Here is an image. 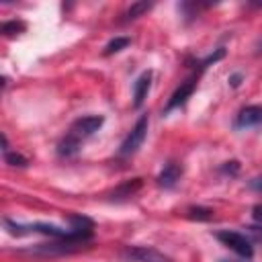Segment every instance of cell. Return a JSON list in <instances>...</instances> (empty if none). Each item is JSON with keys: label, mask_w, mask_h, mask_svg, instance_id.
Listing matches in <instances>:
<instances>
[{"label": "cell", "mask_w": 262, "mask_h": 262, "mask_svg": "<svg viewBox=\"0 0 262 262\" xmlns=\"http://www.w3.org/2000/svg\"><path fill=\"white\" fill-rule=\"evenodd\" d=\"M196 82H199V74H194V76H190L188 80H184L174 92H172V96H170V100L166 102V106H164V113L168 115L170 111H174V108H178V106H182L190 96H192V92H194V88H196Z\"/></svg>", "instance_id": "cell-6"}, {"label": "cell", "mask_w": 262, "mask_h": 262, "mask_svg": "<svg viewBox=\"0 0 262 262\" xmlns=\"http://www.w3.org/2000/svg\"><path fill=\"white\" fill-rule=\"evenodd\" d=\"M80 145H82V141L78 137H74L72 133H66L61 137V141L57 143V154L61 158H72V156H76L80 151Z\"/></svg>", "instance_id": "cell-11"}, {"label": "cell", "mask_w": 262, "mask_h": 262, "mask_svg": "<svg viewBox=\"0 0 262 262\" xmlns=\"http://www.w3.org/2000/svg\"><path fill=\"white\" fill-rule=\"evenodd\" d=\"M242 80H244V76H242L239 72H235V74H231V76L227 78V82H229V86H233V88H237V86L242 84Z\"/></svg>", "instance_id": "cell-19"}, {"label": "cell", "mask_w": 262, "mask_h": 262, "mask_svg": "<svg viewBox=\"0 0 262 262\" xmlns=\"http://www.w3.org/2000/svg\"><path fill=\"white\" fill-rule=\"evenodd\" d=\"M262 123V104H250L244 106L237 117H235V127L237 129H248V127H256Z\"/></svg>", "instance_id": "cell-8"}, {"label": "cell", "mask_w": 262, "mask_h": 262, "mask_svg": "<svg viewBox=\"0 0 262 262\" xmlns=\"http://www.w3.org/2000/svg\"><path fill=\"white\" fill-rule=\"evenodd\" d=\"M143 186V180L141 178H131V180H125L123 184H119L113 192H111V199L113 201H121V199H129L133 196L139 188Z\"/></svg>", "instance_id": "cell-10"}, {"label": "cell", "mask_w": 262, "mask_h": 262, "mask_svg": "<svg viewBox=\"0 0 262 262\" xmlns=\"http://www.w3.org/2000/svg\"><path fill=\"white\" fill-rule=\"evenodd\" d=\"M123 262H172V258L154 246H125L119 252Z\"/></svg>", "instance_id": "cell-2"}, {"label": "cell", "mask_w": 262, "mask_h": 262, "mask_svg": "<svg viewBox=\"0 0 262 262\" xmlns=\"http://www.w3.org/2000/svg\"><path fill=\"white\" fill-rule=\"evenodd\" d=\"M90 239L84 237H70V239H53L49 244H39L31 250H27V254H35V256H59V254H72L78 252L82 248H86Z\"/></svg>", "instance_id": "cell-1"}, {"label": "cell", "mask_w": 262, "mask_h": 262, "mask_svg": "<svg viewBox=\"0 0 262 262\" xmlns=\"http://www.w3.org/2000/svg\"><path fill=\"white\" fill-rule=\"evenodd\" d=\"M215 237H217L223 246H227L231 252H235L239 258H244V260H252V258H254L252 242H250L244 233H239V231H229V229H221V231L215 233Z\"/></svg>", "instance_id": "cell-4"}, {"label": "cell", "mask_w": 262, "mask_h": 262, "mask_svg": "<svg viewBox=\"0 0 262 262\" xmlns=\"http://www.w3.org/2000/svg\"><path fill=\"white\" fill-rule=\"evenodd\" d=\"M186 215L192 221H211L213 219V211L209 207H188Z\"/></svg>", "instance_id": "cell-14"}, {"label": "cell", "mask_w": 262, "mask_h": 262, "mask_svg": "<svg viewBox=\"0 0 262 262\" xmlns=\"http://www.w3.org/2000/svg\"><path fill=\"white\" fill-rule=\"evenodd\" d=\"M4 162L8 164V166H16V168H25V166H29V160L23 156V154H18V151H4Z\"/></svg>", "instance_id": "cell-16"}, {"label": "cell", "mask_w": 262, "mask_h": 262, "mask_svg": "<svg viewBox=\"0 0 262 262\" xmlns=\"http://www.w3.org/2000/svg\"><path fill=\"white\" fill-rule=\"evenodd\" d=\"M180 178H182V166L178 162H168L158 174V184L162 188H174Z\"/></svg>", "instance_id": "cell-9"}, {"label": "cell", "mask_w": 262, "mask_h": 262, "mask_svg": "<svg viewBox=\"0 0 262 262\" xmlns=\"http://www.w3.org/2000/svg\"><path fill=\"white\" fill-rule=\"evenodd\" d=\"M221 172H225V174H229V176H235V174L239 172V162H237V160L225 162V164L221 166Z\"/></svg>", "instance_id": "cell-17"}, {"label": "cell", "mask_w": 262, "mask_h": 262, "mask_svg": "<svg viewBox=\"0 0 262 262\" xmlns=\"http://www.w3.org/2000/svg\"><path fill=\"white\" fill-rule=\"evenodd\" d=\"M151 6H154V2H145V0L133 2V4L127 6V10L123 12V23H129V20H135V18L143 16L147 10H151Z\"/></svg>", "instance_id": "cell-12"}, {"label": "cell", "mask_w": 262, "mask_h": 262, "mask_svg": "<svg viewBox=\"0 0 262 262\" xmlns=\"http://www.w3.org/2000/svg\"><path fill=\"white\" fill-rule=\"evenodd\" d=\"M25 29H27V25L23 20H6V23H2V33L6 37L20 35V33H25Z\"/></svg>", "instance_id": "cell-15"}, {"label": "cell", "mask_w": 262, "mask_h": 262, "mask_svg": "<svg viewBox=\"0 0 262 262\" xmlns=\"http://www.w3.org/2000/svg\"><path fill=\"white\" fill-rule=\"evenodd\" d=\"M252 217H254V221H256V223H260V225H262V203H258V205H254V207H252Z\"/></svg>", "instance_id": "cell-18"}, {"label": "cell", "mask_w": 262, "mask_h": 262, "mask_svg": "<svg viewBox=\"0 0 262 262\" xmlns=\"http://www.w3.org/2000/svg\"><path fill=\"white\" fill-rule=\"evenodd\" d=\"M104 123V117L102 115H86V117H78L72 125H70V131L74 137H78L80 141H84L86 137L94 135Z\"/></svg>", "instance_id": "cell-5"}, {"label": "cell", "mask_w": 262, "mask_h": 262, "mask_svg": "<svg viewBox=\"0 0 262 262\" xmlns=\"http://www.w3.org/2000/svg\"><path fill=\"white\" fill-rule=\"evenodd\" d=\"M131 43V39L129 37H115V39H111L106 45H104V55H113V53H119V51H123L127 45Z\"/></svg>", "instance_id": "cell-13"}, {"label": "cell", "mask_w": 262, "mask_h": 262, "mask_svg": "<svg viewBox=\"0 0 262 262\" xmlns=\"http://www.w3.org/2000/svg\"><path fill=\"white\" fill-rule=\"evenodd\" d=\"M250 188L256 190V192H262V176L252 178V180H250Z\"/></svg>", "instance_id": "cell-20"}, {"label": "cell", "mask_w": 262, "mask_h": 262, "mask_svg": "<svg viewBox=\"0 0 262 262\" xmlns=\"http://www.w3.org/2000/svg\"><path fill=\"white\" fill-rule=\"evenodd\" d=\"M147 125H149V117L147 115H141L137 119V123L133 125V129L127 133V137L123 139L121 147H119V156L127 158V156H133L139 151V147L143 145L145 137H147Z\"/></svg>", "instance_id": "cell-3"}, {"label": "cell", "mask_w": 262, "mask_h": 262, "mask_svg": "<svg viewBox=\"0 0 262 262\" xmlns=\"http://www.w3.org/2000/svg\"><path fill=\"white\" fill-rule=\"evenodd\" d=\"M151 78H154V72L151 70H145L135 80V84H133V106L135 108H141L143 106V102L147 98V92L151 88Z\"/></svg>", "instance_id": "cell-7"}, {"label": "cell", "mask_w": 262, "mask_h": 262, "mask_svg": "<svg viewBox=\"0 0 262 262\" xmlns=\"http://www.w3.org/2000/svg\"><path fill=\"white\" fill-rule=\"evenodd\" d=\"M258 53H262V41H260V45H258Z\"/></svg>", "instance_id": "cell-21"}]
</instances>
